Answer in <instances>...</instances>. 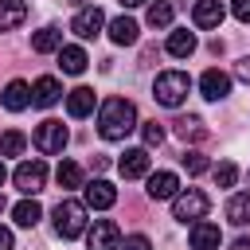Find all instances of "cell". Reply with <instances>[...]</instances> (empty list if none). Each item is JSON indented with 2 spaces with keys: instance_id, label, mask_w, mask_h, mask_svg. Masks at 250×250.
Masks as SVG:
<instances>
[{
  "instance_id": "cell-3",
  "label": "cell",
  "mask_w": 250,
  "mask_h": 250,
  "mask_svg": "<svg viewBox=\"0 0 250 250\" xmlns=\"http://www.w3.org/2000/svg\"><path fill=\"white\" fill-rule=\"evenodd\" d=\"M86 203L82 199H62L59 207H55V230L62 234V238H78V234H86Z\"/></svg>"
},
{
  "instance_id": "cell-21",
  "label": "cell",
  "mask_w": 250,
  "mask_h": 250,
  "mask_svg": "<svg viewBox=\"0 0 250 250\" xmlns=\"http://www.w3.org/2000/svg\"><path fill=\"white\" fill-rule=\"evenodd\" d=\"M12 219H16L20 227H35V223L43 219V207L35 203V195H27V199H20V203L12 207Z\"/></svg>"
},
{
  "instance_id": "cell-30",
  "label": "cell",
  "mask_w": 250,
  "mask_h": 250,
  "mask_svg": "<svg viewBox=\"0 0 250 250\" xmlns=\"http://www.w3.org/2000/svg\"><path fill=\"white\" fill-rule=\"evenodd\" d=\"M234 180H238V168H234L230 160H223V164L215 168V184H219V188H234Z\"/></svg>"
},
{
  "instance_id": "cell-17",
  "label": "cell",
  "mask_w": 250,
  "mask_h": 250,
  "mask_svg": "<svg viewBox=\"0 0 250 250\" xmlns=\"http://www.w3.org/2000/svg\"><path fill=\"white\" fill-rule=\"evenodd\" d=\"M66 113H70V117H90V113H94V90H90V86L70 90V94H66Z\"/></svg>"
},
{
  "instance_id": "cell-32",
  "label": "cell",
  "mask_w": 250,
  "mask_h": 250,
  "mask_svg": "<svg viewBox=\"0 0 250 250\" xmlns=\"http://www.w3.org/2000/svg\"><path fill=\"white\" fill-rule=\"evenodd\" d=\"M117 250H152V242H148L145 234H129V238L117 246Z\"/></svg>"
},
{
  "instance_id": "cell-37",
  "label": "cell",
  "mask_w": 250,
  "mask_h": 250,
  "mask_svg": "<svg viewBox=\"0 0 250 250\" xmlns=\"http://www.w3.org/2000/svg\"><path fill=\"white\" fill-rule=\"evenodd\" d=\"M121 4H125V8H137V4H145V0H121Z\"/></svg>"
},
{
  "instance_id": "cell-28",
  "label": "cell",
  "mask_w": 250,
  "mask_h": 250,
  "mask_svg": "<svg viewBox=\"0 0 250 250\" xmlns=\"http://www.w3.org/2000/svg\"><path fill=\"white\" fill-rule=\"evenodd\" d=\"M55 180H59V188H82V168L74 160H62L59 172H55Z\"/></svg>"
},
{
  "instance_id": "cell-24",
  "label": "cell",
  "mask_w": 250,
  "mask_h": 250,
  "mask_svg": "<svg viewBox=\"0 0 250 250\" xmlns=\"http://www.w3.org/2000/svg\"><path fill=\"white\" fill-rule=\"evenodd\" d=\"M191 51H195V31H172V35H168V55L188 59Z\"/></svg>"
},
{
  "instance_id": "cell-10",
  "label": "cell",
  "mask_w": 250,
  "mask_h": 250,
  "mask_svg": "<svg viewBox=\"0 0 250 250\" xmlns=\"http://www.w3.org/2000/svg\"><path fill=\"white\" fill-rule=\"evenodd\" d=\"M199 94H203L207 102H219V98H227V94H230V74H223L219 66L203 70V78H199Z\"/></svg>"
},
{
  "instance_id": "cell-22",
  "label": "cell",
  "mask_w": 250,
  "mask_h": 250,
  "mask_svg": "<svg viewBox=\"0 0 250 250\" xmlns=\"http://www.w3.org/2000/svg\"><path fill=\"white\" fill-rule=\"evenodd\" d=\"M59 47H62V31L59 27H43V31L31 35V51H39V55H51Z\"/></svg>"
},
{
  "instance_id": "cell-20",
  "label": "cell",
  "mask_w": 250,
  "mask_h": 250,
  "mask_svg": "<svg viewBox=\"0 0 250 250\" xmlns=\"http://www.w3.org/2000/svg\"><path fill=\"white\" fill-rule=\"evenodd\" d=\"M86 51L82 47H59V66H62V74H82L86 70Z\"/></svg>"
},
{
  "instance_id": "cell-14",
  "label": "cell",
  "mask_w": 250,
  "mask_h": 250,
  "mask_svg": "<svg viewBox=\"0 0 250 250\" xmlns=\"http://www.w3.org/2000/svg\"><path fill=\"white\" fill-rule=\"evenodd\" d=\"M145 191H148V199H172L180 191V176L176 172H152Z\"/></svg>"
},
{
  "instance_id": "cell-11",
  "label": "cell",
  "mask_w": 250,
  "mask_h": 250,
  "mask_svg": "<svg viewBox=\"0 0 250 250\" xmlns=\"http://www.w3.org/2000/svg\"><path fill=\"white\" fill-rule=\"evenodd\" d=\"M59 98H62V86H59V78L43 74V78H35V82H31V105H39V109H51Z\"/></svg>"
},
{
  "instance_id": "cell-25",
  "label": "cell",
  "mask_w": 250,
  "mask_h": 250,
  "mask_svg": "<svg viewBox=\"0 0 250 250\" xmlns=\"http://www.w3.org/2000/svg\"><path fill=\"white\" fill-rule=\"evenodd\" d=\"M176 137H180V141H203L207 129H203L199 117H180V121H176Z\"/></svg>"
},
{
  "instance_id": "cell-38",
  "label": "cell",
  "mask_w": 250,
  "mask_h": 250,
  "mask_svg": "<svg viewBox=\"0 0 250 250\" xmlns=\"http://www.w3.org/2000/svg\"><path fill=\"white\" fill-rule=\"evenodd\" d=\"M70 4H74V8H86V4H90V0H70Z\"/></svg>"
},
{
  "instance_id": "cell-35",
  "label": "cell",
  "mask_w": 250,
  "mask_h": 250,
  "mask_svg": "<svg viewBox=\"0 0 250 250\" xmlns=\"http://www.w3.org/2000/svg\"><path fill=\"white\" fill-rule=\"evenodd\" d=\"M234 74H238V78H246V82H250V59H242V62H238V66H234Z\"/></svg>"
},
{
  "instance_id": "cell-23",
  "label": "cell",
  "mask_w": 250,
  "mask_h": 250,
  "mask_svg": "<svg viewBox=\"0 0 250 250\" xmlns=\"http://www.w3.org/2000/svg\"><path fill=\"white\" fill-rule=\"evenodd\" d=\"M227 219H230L234 227H246V223H250V191L227 199Z\"/></svg>"
},
{
  "instance_id": "cell-29",
  "label": "cell",
  "mask_w": 250,
  "mask_h": 250,
  "mask_svg": "<svg viewBox=\"0 0 250 250\" xmlns=\"http://www.w3.org/2000/svg\"><path fill=\"white\" fill-rule=\"evenodd\" d=\"M141 137H145V148H156V145L164 141V129H160V121H145V125H141Z\"/></svg>"
},
{
  "instance_id": "cell-34",
  "label": "cell",
  "mask_w": 250,
  "mask_h": 250,
  "mask_svg": "<svg viewBox=\"0 0 250 250\" xmlns=\"http://www.w3.org/2000/svg\"><path fill=\"white\" fill-rule=\"evenodd\" d=\"M0 250H12V230L0 227Z\"/></svg>"
},
{
  "instance_id": "cell-4",
  "label": "cell",
  "mask_w": 250,
  "mask_h": 250,
  "mask_svg": "<svg viewBox=\"0 0 250 250\" xmlns=\"http://www.w3.org/2000/svg\"><path fill=\"white\" fill-rule=\"evenodd\" d=\"M207 207H211V199L199 191V188H188V191H176L172 195V215L180 219V223H195V219H203L207 215Z\"/></svg>"
},
{
  "instance_id": "cell-26",
  "label": "cell",
  "mask_w": 250,
  "mask_h": 250,
  "mask_svg": "<svg viewBox=\"0 0 250 250\" xmlns=\"http://www.w3.org/2000/svg\"><path fill=\"white\" fill-rule=\"evenodd\" d=\"M172 16H176V8H172L168 0L148 4V27H168V23H172Z\"/></svg>"
},
{
  "instance_id": "cell-7",
  "label": "cell",
  "mask_w": 250,
  "mask_h": 250,
  "mask_svg": "<svg viewBox=\"0 0 250 250\" xmlns=\"http://www.w3.org/2000/svg\"><path fill=\"white\" fill-rule=\"evenodd\" d=\"M86 242L90 250H117L121 246V230L113 219H94V227L86 230Z\"/></svg>"
},
{
  "instance_id": "cell-16",
  "label": "cell",
  "mask_w": 250,
  "mask_h": 250,
  "mask_svg": "<svg viewBox=\"0 0 250 250\" xmlns=\"http://www.w3.org/2000/svg\"><path fill=\"white\" fill-rule=\"evenodd\" d=\"M31 105V86L27 82H8L4 86V109H12V113H20V109H27Z\"/></svg>"
},
{
  "instance_id": "cell-6",
  "label": "cell",
  "mask_w": 250,
  "mask_h": 250,
  "mask_svg": "<svg viewBox=\"0 0 250 250\" xmlns=\"http://www.w3.org/2000/svg\"><path fill=\"white\" fill-rule=\"evenodd\" d=\"M12 180H16V188H20L23 195H39L43 184H47V164H43V160H23Z\"/></svg>"
},
{
  "instance_id": "cell-9",
  "label": "cell",
  "mask_w": 250,
  "mask_h": 250,
  "mask_svg": "<svg viewBox=\"0 0 250 250\" xmlns=\"http://www.w3.org/2000/svg\"><path fill=\"white\" fill-rule=\"evenodd\" d=\"M188 242H191V250H219L223 234H219V227H215V223L195 219V223H191V230H188Z\"/></svg>"
},
{
  "instance_id": "cell-19",
  "label": "cell",
  "mask_w": 250,
  "mask_h": 250,
  "mask_svg": "<svg viewBox=\"0 0 250 250\" xmlns=\"http://www.w3.org/2000/svg\"><path fill=\"white\" fill-rule=\"evenodd\" d=\"M109 39H113L117 47H129V43H137V20H129V16H117V20H109Z\"/></svg>"
},
{
  "instance_id": "cell-40",
  "label": "cell",
  "mask_w": 250,
  "mask_h": 250,
  "mask_svg": "<svg viewBox=\"0 0 250 250\" xmlns=\"http://www.w3.org/2000/svg\"><path fill=\"white\" fill-rule=\"evenodd\" d=\"M4 207H8V203H4V195H0V211H4Z\"/></svg>"
},
{
  "instance_id": "cell-27",
  "label": "cell",
  "mask_w": 250,
  "mask_h": 250,
  "mask_svg": "<svg viewBox=\"0 0 250 250\" xmlns=\"http://www.w3.org/2000/svg\"><path fill=\"white\" fill-rule=\"evenodd\" d=\"M27 148V137L20 133V129H8L4 137H0V156H20Z\"/></svg>"
},
{
  "instance_id": "cell-41",
  "label": "cell",
  "mask_w": 250,
  "mask_h": 250,
  "mask_svg": "<svg viewBox=\"0 0 250 250\" xmlns=\"http://www.w3.org/2000/svg\"><path fill=\"white\" fill-rule=\"evenodd\" d=\"M246 180H250V172H246Z\"/></svg>"
},
{
  "instance_id": "cell-15",
  "label": "cell",
  "mask_w": 250,
  "mask_h": 250,
  "mask_svg": "<svg viewBox=\"0 0 250 250\" xmlns=\"http://www.w3.org/2000/svg\"><path fill=\"white\" fill-rule=\"evenodd\" d=\"M223 4L219 0H195V8H191V20H195V27H219L223 23Z\"/></svg>"
},
{
  "instance_id": "cell-33",
  "label": "cell",
  "mask_w": 250,
  "mask_h": 250,
  "mask_svg": "<svg viewBox=\"0 0 250 250\" xmlns=\"http://www.w3.org/2000/svg\"><path fill=\"white\" fill-rule=\"evenodd\" d=\"M230 12H234V20H238V23H250V0H234V4H230Z\"/></svg>"
},
{
  "instance_id": "cell-36",
  "label": "cell",
  "mask_w": 250,
  "mask_h": 250,
  "mask_svg": "<svg viewBox=\"0 0 250 250\" xmlns=\"http://www.w3.org/2000/svg\"><path fill=\"white\" fill-rule=\"evenodd\" d=\"M230 250H250V238H238V242H234Z\"/></svg>"
},
{
  "instance_id": "cell-1",
  "label": "cell",
  "mask_w": 250,
  "mask_h": 250,
  "mask_svg": "<svg viewBox=\"0 0 250 250\" xmlns=\"http://www.w3.org/2000/svg\"><path fill=\"white\" fill-rule=\"evenodd\" d=\"M137 129V105L129 98H105L98 109V133L105 141H125Z\"/></svg>"
},
{
  "instance_id": "cell-12",
  "label": "cell",
  "mask_w": 250,
  "mask_h": 250,
  "mask_svg": "<svg viewBox=\"0 0 250 250\" xmlns=\"http://www.w3.org/2000/svg\"><path fill=\"white\" fill-rule=\"evenodd\" d=\"M86 207H94V211H109L113 203H117V188L109 184V180H94V184H86V199H82Z\"/></svg>"
},
{
  "instance_id": "cell-31",
  "label": "cell",
  "mask_w": 250,
  "mask_h": 250,
  "mask_svg": "<svg viewBox=\"0 0 250 250\" xmlns=\"http://www.w3.org/2000/svg\"><path fill=\"white\" fill-rule=\"evenodd\" d=\"M184 168H188L191 176H199V172H207V156H203V152H188V156H184Z\"/></svg>"
},
{
  "instance_id": "cell-13",
  "label": "cell",
  "mask_w": 250,
  "mask_h": 250,
  "mask_svg": "<svg viewBox=\"0 0 250 250\" xmlns=\"http://www.w3.org/2000/svg\"><path fill=\"white\" fill-rule=\"evenodd\" d=\"M117 168H121L125 180H141V176H148V148H125V156L117 160Z\"/></svg>"
},
{
  "instance_id": "cell-2",
  "label": "cell",
  "mask_w": 250,
  "mask_h": 250,
  "mask_svg": "<svg viewBox=\"0 0 250 250\" xmlns=\"http://www.w3.org/2000/svg\"><path fill=\"white\" fill-rule=\"evenodd\" d=\"M188 90H191V78H188L184 70H160L156 82H152V98H156L160 105H168V109L184 105Z\"/></svg>"
},
{
  "instance_id": "cell-39",
  "label": "cell",
  "mask_w": 250,
  "mask_h": 250,
  "mask_svg": "<svg viewBox=\"0 0 250 250\" xmlns=\"http://www.w3.org/2000/svg\"><path fill=\"white\" fill-rule=\"evenodd\" d=\"M4 176H8V172H4V164H0V184H4Z\"/></svg>"
},
{
  "instance_id": "cell-5",
  "label": "cell",
  "mask_w": 250,
  "mask_h": 250,
  "mask_svg": "<svg viewBox=\"0 0 250 250\" xmlns=\"http://www.w3.org/2000/svg\"><path fill=\"white\" fill-rule=\"evenodd\" d=\"M35 148H39V152H47V156L62 152V148H66V125H62V121H55V117L39 121V125H35Z\"/></svg>"
},
{
  "instance_id": "cell-18",
  "label": "cell",
  "mask_w": 250,
  "mask_h": 250,
  "mask_svg": "<svg viewBox=\"0 0 250 250\" xmlns=\"http://www.w3.org/2000/svg\"><path fill=\"white\" fill-rule=\"evenodd\" d=\"M27 20V4L23 0H0V31H12Z\"/></svg>"
},
{
  "instance_id": "cell-8",
  "label": "cell",
  "mask_w": 250,
  "mask_h": 250,
  "mask_svg": "<svg viewBox=\"0 0 250 250\" xmlns=\"http://www.w3.org/2000/svg\"><path fill=\"white\" fill-rule=\"evenodd\" d=\"M102 27H105V16H102V8H94V4L78 8V16L70 20V31H74L78 39H94Z\"/></svg>"
}]
</instances>
